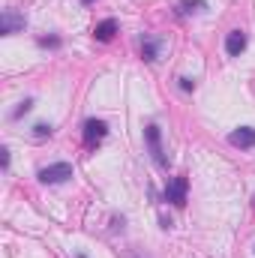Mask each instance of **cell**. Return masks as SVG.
<instances>
[{
    "instance_id": "obj_4",
    "label": "cell",
    "mask_w": 255,
    "mask_h": 258,
    "mask_svg": "<svg viewBox=\"0 0 255 258\" xmlns=\"http://www.w3.org/2000/svg\"><path fill=\"white\" fill-rule=\"evenodd\" d=\"M18 30H24V15L15 12V9H6V12L0 15V33H3V36H12V33H18Z\"/></svg>"
},
{
    "instance_id": "obj_7",
    "label": "cell",
    "mask_w": 255,
    "mask_h": 258,
    "mask_svg": "<svg viewBox=\"0 0 255 258\" xmlns=\"http://www.w3.org/2000/svg\"><path fill=\"white\" fill-rule=\"evenodd\" d=\"M228 141L234 144V147H255V129L252 126H240V129H234L231 135H228Z\"/></svg>"
},
{
    "instance_id": "obj_10",
    "label": "cell",
    "mask_w": 255,
    "mask_h": 258,
    "mask_svg": "<svg viewBox=\"0 0 255 258\" xmlns=\"http://www.w3.org/2000/svg\"><path fill=\"white\" fill-rule=\"evenodd\" d=\"M33 135H36V138H45V135H51V126H48V123H36V126H33Z\"/></svg>"
},
{
    "instance_id": "obj_2",
    "label": "cell",
    "mask_w": 255,
    "mask_h": 258,
    "mask_svg": "<svg viewBox=\"0 0 255 258\" xmlns=\"http://www.w3.org/2000/svg\"><path fill=\"white\" fill-rule=\"evenodd\" d=\"M72 177V165L69 162H54V165H45L42 171H39V180L42 183H63V180H69Z\"/></svg>"
},
{
    "instance_id": "obj_9",
    "label": "cell",
    "mask_w": 255,
    "mask_h": 258,
    "mask_svg": "<svg viewBox=\"0 0 255 258\" xmlns=\"http://www.w3.org/2000/svg\"><path fill=\"white\" fill-rule=\"evenodd\" d=\"M141 54H144V60H159V39L156 36H144L141 39Z\"/></svg>"
},
{
    "instance_id": "obj_3",
    "label": "cell",
    "mask_w": 255,
    "mask_h": 258,
    "mask_svg": "<svg viewBox=\"0 0 255 258\" xmlns=\"http://www.w3.org/2000/svg\"><path fill=\"white\" fill-rule=\"evenodd\" d=\"M186 186H189V183H186V177H183V174H180V177H174V180L165 186V201H171L174 207H183V204H186Z\"/></svg>"
},
{
    "instance_id": "obj_11",
    "label": "cell",
    "mask_w": 255,
    "mask_h": 258,
    "mask_svg": "<svg viewBox=\"0 0 255 258\" xmlns=\"http://www.w3.org/2000/svg\"><path fill=\"white\" fill-rule=\"evenodd\" d=\"M30 105H33V102H30V99H27V102H21V108H18V111H15V117H21V114H24V111H30Z\"/></svg>"
},
{
    "instance_id": "obj_12",
    "label": "cell",
    "mask_w": 255,
    "mask_h": 258,
    "mask_svg": "<svg viewBox=\"0 0 255 258\" xmlns=\"http://www.w3.org/2000/svg\"><path fill=\"white\" fill-rule=\"evenodd\" d=\"M180 87H183V90H192V87H195V81H189V78H180Z\"/></svg>"
},
{
    "instance_id": "obj_5",
    "label": "cell",
    "mask_w": 255,
    "mask_h": 258,
    "mask_svg": "<svg viewBox=\"0 0 255 258\" xmlns=\"http://www.w3.org/2000/svg\"><path fill=\"white\" fill-rule=\"evenodd\" d=\"M105 135H108V126H105L102 120L90 117V120L84 123V141H87V144H96V141H102Z\"/></svg>"
},
{
    "instance_id": "obj_1",
    "label": "cell",
    "mask_w": 255,
    "mask_h": 258,
    "mask_svg": "<svg viewBox=\"0 0 255 258\" xmlns=\"http://www.w3.org/2000/svg\"><path fill=\"white\" fill-rule=\"evenodd\" d=\"M144 141H147V150H150V156H153V162L156 165H168V156H165V150H162V132L156 123H150V126L144 129Z\"/></svg>"
},
{
    "instance_id": "obj_13",
    "label": "cell",
    "mask_w": 255,
    "mask_h": 258,
    "mask_svg": "<svg viewBox=\"0 0 255 258\" xmlns=\"http://www.w3.org/2000/svg\"><path fill=\"white\" fill-rule=\"evenodd\" d=\"M84 3H93V0H84Z\"/></svg>"
},
{
    "instance_id": "obj_6",
    "label": "cell",
    "mask_w": 255,
    "mask_h": 258,
    "mask_svg": "<svg viewBox=\"0 0 255 258\" xmlns=\"http://www.w3.org/2000/svg\"><path fill=\"white\" fill-rule=\"evenodd\" d=\"M243 48H246V33H243V30H231V33L225 36V51H228L231 57H240Z\"/></svg>"
},
{
    "instance_id": "obj_8",
    "label": "cell",
    "mask_w": 255,
    "mask_h": 258,
    "mask_svg": "<svg viewBox=\"0 0 255 258\" xmlns=\"http://www.w3.org/2000/svg\"><path fill=\"white\" fill-rule=\"evenodd\" d=\"M114 33H117V21H114V18H105V21H99V24L93 27V36H96L99 42L114 39Z\"/></svg>"
}]
</instances>
